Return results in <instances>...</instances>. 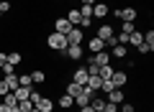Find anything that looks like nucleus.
Listing matches in <instances>:
<instances>
[{"label":"nucleus","instance_id":"nucleus-20","mask_svg":"<svg viewBox=\"0 0 154 112\" xmlns=\"http://www.w3.org/2000/svg\"><path fill=\"white\" fill-rule=\"evenodd\" d=\"M67 21H69L72 26H80V10H77V8H69V10H67Z\"/></svg>","mask_w":154,"mask_h":112},{"label":"nucleus","instance_id":"nucleus-6","mask_svg":"<svg viewBox=\"0 0 154 112\" xmlns=\"http://www.w3.org/2000/svg\"><path fill=\"white\" fill-rule=\"evenodd\" d=\"M33 107H36L38 112H54L57 105H54V99H51V97H44V94H41L36 102H33Z\"/></svg>","mask_w":154,"mask_h":112},{"label":"nucleus","instance_id":"nucleus-35","mask_svg":"<svg viewBox=\"0 0 154 112\" xmlns=\"http://www.w3.org/2000/svg\"><path fill=\"white\" fill-rule=\"evenodd\" d=\"M139 48V53H141V56H146V53H152V51H149V46H146V43H141V46H136Z\"/></svg>","mask_w":154,"mask_h":112},{"label":"nucleus","instance_id":"nucleus-39","mask_svg":"<svg viewBox=\"0 0 154 112\" xmlns=\"http://www.w3.org/2000/svg\"><path fill=\"white\" fill-rule=\"evenodd\" d=\"M31 112H38V110H36V107H33V110H31Z\"/></svg>","mask_w":154,"mask_h":112},{"label":"nucleus","instance_id":"nucleus-38","mask_svg":"<svg viewBox=\"0 0 154 112\" xmlns=\"http://www.w3.org/2000/svg\"><path fill=\"white\" fill-rule=\"evenodd\" d=\"M0 112H8V107H5V105H3V102H0Z\"/></svg>","mask_w":154,"mask_h":112},{"label":"nucleus","instance_id":"nucleus-41","mask_svg":"<svg viewBox=\"0 0 154 112\" xmlns=\"http://www.w3.org/2000/svg\"><path fill=\"white\" fill-rule=\"evenodd\" d=\"M100 112H105V110H100Z\"/></svg>","mask_w":154,"mask_h":112},{"label":"nucleus","instance_id":"nucleus-23","mask_svg":"<svg viewBox=\"0 0 154 112\" xmlns=\"http://www.w3.org/2000/svg\"><path fill=\"white\" fill-rule=\"evenodd\" d=\"M5 84H8V89H11V92H16L18 87H21V84H18V74H8L5 76Z\"/></svg>","mask_w":154,"mask_h":112},{"label":"nucleus","instance_id":"nucleus-36","mask_svg":"<svg viewBox=\"0 0 154 112\" xmlns=\"http://www.w3.org/2000/svg\"><path fill=\"white\" fill-rule=\"evenodd\" d=\"M5 61H8V53H5V51H0V69L5 66Z\"/></svg>","mask_w":154,"mask_h":112},{"label":"nucleus","instance_id":"nucleus-13","mask_svg":"<svg viewBox=\"0 0 154 112\" xmlns=\"http://www.w3.org/2000/svg\"><path fill=\"white\" fill-rule=\"evenodd\" d=\"M105 99L113 102V105H121V102L126 99V94H123V89H118V87H116L113 92H108V94H105Z\"/></svg>","mask_w":154,"mask_h":112},{"label":"nucleus","instance_id":"nucleus-19","mask_svg":"<svg viewBox=\"0 0 154 112\" xmlns=\"http://www.w3.org/2000/svg\"><path fill=\"white\" fill-rule=\"evenodd\" d=\"M82 87L85 84H75V82H67V94H69V97H77V94H80V92H82Z\"/></svg>","mask_w":154,"mask_h":112},{"label":"nucleus","instance_id":"nucleus-3","mask_svg":"<svg viewBox=\"0 0 154 112\" xmlns=\"http://www.w3.org/2000/svg\"><path fill=\"white\" fill-rule=\"evenodd\" d=\"M82 43H85V31L80 26H75L67 33V46H82Z\"/></svg>","mask_w":154,"mask_h":112},{"label":"nucleus","instance_id":"nucleus-14","mask_svg":"<svg viewBox=\"0 0 154 112\" xmlns=\"http://www.w3.org/2000/svg\"><path fill=\"white\" fill-rule=\"evenodd\" d=\"M93 59H95V64H98V66H105V64H110V53H108V48H105V51H98V53H93Z\"/></svg>","mask_w":154,"mask_h":112},{"label":"nucleus","instance_id":"nucleus-10","mask_svg":"<svg viewBox=\"0 0 154 112\" xmlns=\"http://www.w3.org/2000/svg\"><path fill=\"white\" fill-rule=\"evenodd\" d=\"M110 56H113V59H118V61H123L128 56V46H123V43H116V46H110Z\"/></svg>","mask_w":154,"mask_h":112},{"label":"nucleus","instance_id":"nucleus-31","mask_svg":"<svg viewBox=\"0 0 154 112\" xmlns=\"http://www.w3.org/2000/svg\"><path fill=\"white\" fill-rule=\"evenodd\" d=\"M118 112H136V107H134L131 102H121V105H118Z\"/></svg>","mask_w":154,"mask_h":112},{"label":"nucleus","instance_id":"nucleus-12","mask_svg":"<svg viewBox=\"0 0 154 112\" xmlns=\"http://www.w3.org/2000/svg\"><path fill=\"white\" fill-rule=\"evenodd\" d=\"M110 36H116V31H113V26H110V23H103V26L98 28V38H100V41L105 43V41H108Z\"/></svg>","mask_w":154,"mask_h":112},{"label":"nucleus","instance_id":"nucleus-30","mask_svg":"<svg viewBox=\"0 0 154 112\" xmlns=\"http://www.w3.org/2000/svg\"><path fill=\"white\" fill-rule=\"evenodd\" d=\"M18 84H21V87H33L31 74H18Z\"/></svg>","mask_w":154,"mask_h":112},{"label":"nucleus","instance_id":"nucleus-33","mask_svg":"<svg viewBox=\"0 0 154 112\" xmlns=\"http://www.w3.org/2000/svg\"><path fill=\"white\" fill-rule=\"evenodd\" d=\"M105 112H118V105H113V102H108L105 99V107H103Z\"/></svg>","mask_w":154,"mask_h":112},{"label":"nucleus","instance_id":"nucleus-22","mask_svg":"<svg viewBox=\"0 0 154 112\" xmlns=\"http://www.w3.org/2000/svg\"><path fill=\"white\" fill-rule=\"evenodd\" d=\"M113 66H110V64H105V66H100V69H98V76H100V79H110V76H113Z\"/></svg>","mask_w":154,"mask_h":112},{"label":"nucleus","instance_id":"nucleus-42","mask_svg":"<svg viewBox=\"0 0 154 112\" xmlns=\"http://www.w3.org/2000/svg\"><path fill=\"white\" fill-rule=\"evenodd\" d=\"M0 3H3V0H0Z\"/></svg>","mask_w":154,"mask_h":112},{"label":"nucleus","instance_id":"nucleus-18","mask_svg":"<svg viewBox=\"0 0 154 112\" xmlns=\"http://www.w3.org/2000/svg\"><path fill=\"white\" fill-rule=\"evenodd\" d=\"M57 105H59L62 110H69V107L75 105V97H69V94H67V92H64V94L59 97V102H57Z\"/></svg>","mask_w":154,"mask_h":112},{"label":"nucleus","instance_id":"nucleus-9","mask_svg":"<svg viewBox=\"0 0 154 112\" xmlns=\"http://www.w3.org/2000/svg\"><path fill=\"white\" fill-rule=\"evenodd\" d=\"M88 69L85 66H77L75 71H72V76H69V82H75V84H88Z\"/></svg>","mask_w":154,"mask_h":112},{"label":"nucleus","instance_id":"nucleus-25","mask_svg":"<svg viewBox=\"0 0 154 112\" xmlns=\"http://www.w3.org/2000/svg\"><path fill=\"white\" fill-rule=\"evenodd\" d=\"M144 43L149 46V51H154V31H152V28L144 31Z\"/></svg>","mask_w":154,"mask_h":112},{"label":"nucleus","instance_id":"nucleus-11","mask_svg":"<svg viewBox=\"0 0 154 112\" xmlns=\"http://www.w3.org/2000/svg\"><path fill=\"white\" fill-rule=\"evenodd\" d=\"M93 18H98V21H105L108 18V3H95L93 5Z\"/></svg>","mask_w":154,"mask_h":112},{"label":"nucleus","instance_id":"nucleus-21","mask_svg":"<svg viewBox=\"0 0 154 112\" xmlns=\"http://www.w3.org/2000/svg\"><path fill=\"white\" fill-rule=\"evenodd\" d=\"M13 94H16V99H18V102H21V99H28V97H31V87H18Z\"/></svg>","mask_w":154,"mask_h":112},{"label":"nucleus","instance_id":"nucleus-26","mask_svg":"<svg viewBox=\"0 0 154 112\" xmlns=\"http://www.w3.org/2000/svg\"><path fill=\"white\" fill-rule=\"evenodd\" d=\"M3 105H5V107H16V105H18L16 94H13V92H8V94H3Z\"/></svg>","mask_w":154,"mask_h":112},{"label":"nucleus","instance_id":"nucleus-7","mask_svg":"<svg viewBox=\"0 0 154 112\" xmlns=\"http://www.w3.org/2000/svg\"><path fill=\"white\" fill-rule=\"evenodd\" d=\"M110 82H113L118 89H123V87L128 84V71H123V69H116L113 71V76H110Z\"/></svg>","mask_w":154,"mask_h":112},{"label":"nucleus","instance_id":"nucleus-8","mask_svg":"<svg viewBox=\"0 0 154 112\" xmlns=\"http://www.w3.org/2000/svg\"><path fill=\"white\" fill-rule=\"evenodd\" d=\"M72 28H75V26H72V23L67 21L64 16H59V18H54V31H57V33H64V36H67V33H69Z\"/></svg>","mask_w":154,"mask_h":112},{"label":"nucleus","instance_id":"nucleus-17","mask_svg":"<svg viewBox=\"0 0 154 112\" xmlns=\"http://www.w3.org/2000/svg\"><path fill=\"white\" fill-rule=\"evenodd\" d=\"M90 107H93L95 112H100V110L105 107V97H103V94H95L93 99H90Z\"/></svg>","mask_w":154,"mask_h":112},{"label":"nucleus","instance_id":"nucleus-1","mask_svg":"<svg viewBox=\"0 0 154 112\" xmlns=\"http://www.w3.org/2000/svg\"><path fill=\"white\" fill-rule=\"evenodd\" d=\"M46 48H49V51H64L67 48V36L64 33H57V31H51L49 36H46Z\"/></svg>","mask_w":154,"mask_h":112},{"label":"nucleus","instance_id":"nucleus-5","mask_svg":"<svg viewBox=\"0 0 154 112\" xmlns=\"http://www.w3.org/2000/svg\"><path fill=\"white\" fill-rule=\"evenodd\" d=\"M82 46H85V51H88V53H98V51H105V43L100 41L98 36H90V38H85V43H82Z\"/></svg>","mask_w":154,"mask_h":112},{"label":"nucleus","instance_id":"nucleus-27","mask_svg":"<svg viewBox=\"0 0 154 112\" xmlns=\"http://www.w3.org/2000/svg\"><path fill=\"white\" fill-rule=\"evenodd\" d=\"M21 61H23V56H21V53H18V51H11V53H8V64L18 66V64H21Z\"/></svg>","mask_w":154,"mask_h":112},{"label":"nucleus","instance_id":"nucleus-32","mask_svg":"<svg viewBox=\"0 0 154 112\" xmlns=\"http://www.w3.org/2000/svg\"><path fill=\"white\" fill-rule=\"evenodd\" d=\"M3 74H16V66H13V64H8V61H5V66H3Z\"/></svg>","mask_w":154,"mask_h":112},{"label":"nucleus","instance_id":"nucleus-37","mask_svg":"<svg viewBox=\"0 0 154 112\" xmlns=\"http://www.w3.org/2000/svg\"><path fill=\"white\" fill-rule=\"evenodd\" d=\"M98 0H82V5H95Z\"/></svg>","mask_w":154,"mask_h":112},{"label":"nucleus","instance_id":"nucleus-29","mask_svg":"<svg viewBox=\"0 0 154 112\" xmlns=\"http://www.w3.org/2000/svg\"><path fill=\"white\" fill-rule=\"evenodd\" d=\"M134 31H136V23H128V21H121V33H126V36H128V33H134Z\"/></svg>","mask_w":154,"mask_h":112},{"label":"nucleus","instance_id":"nucleus-4","mask_svg":"<svg viewBox=\"0 0 154 112\" xmlns=\"http://www.w3.org/2000/svg\"><path fill=\"white\" fill-rule=\"evenodd\" d=\"M85 46H67L64 48V59H69V61H82L85 59Z\"/></svg>","mask_w":154,"mask_h":112},{"label":"nucleus","instance_id":"nucleus-2","mask_svg":"<svg viewBox=\"0 0 154 112\" xmlns=\"http://www.w3.org/2000/svg\"><path fill=\"white\" fill-rule=\"evenodd\" d=\"M110 16H113V18H118V21L136 23V18H139V10H136L134 5H126V8H113V10H110Z\"/></svg>","mask_w":154,"mask_h":112},{"label":"nucleus","instance_id":"nucleus-15","mask_svg":"<svg viewBox=\"0 0 154 112\" xmlns=\"http://www.w3.org/2000/svg\"><path fill=\"white\" fill-rule=\"evenodd\" d=\"M144 43V31H134V33H128V46H141Z\"/></svg>","mask_w":154,"mask_h":112},{"label":"nucleus","instance_id":"nucleus-40","mask_svg":"<svg viewBox=\"0 0 154 112\" xmlns=\"http://www.w3.org/2000/svg\"><path fill=\"white\" fill-rule=\"evenodd\" d=\"M0 18H3V13H0Z\"/></svg>","mask_w":154,"mask_h":112},{"label":"nucleus","instance_id":"nucleus-28","mask_svg":"<svg viewBox=\"0 0 154 112\" xmlns=\"http://www.w3.org/2000/svg\"><path fill=\"white\" fill-rule=\"evenodd\" d=\"M33 110V102L31 99H21L18 102V112H31Z\"/></svg>","mask_w":154,"mask_h":112},{"label":"nucleus","instance_id":"nucleus-24","mask_svg":"<svg viewBox=\"0 0 154 112\" xmlns=\"http://www.w3.org/2000/svg\"><path fill=\"white\" fill-rule=\"evenodd\" d=\"M100 82H103L100 76H88V84H85V87H90L93 92H100Z\"/></svg>","mask_w":154,"mask_h":112},{"label":"nucleus","instance_id":"nucleus-16","mask_svg":"<svg viewBox=\"0 0 154 112\" xmlns=\"http://www.w3.org/2000/svg\"><path fill=\"white\" fill-rule=\"evenodd\" d=\"M31 79H33V84H46L49 76H46L44 69H33V71H31Z\"/></svg>","mask_w":154,"mask_h":112},{"label":"nucleus","instance_id":"nucleus-34","mask_svg":"<svg viewBox=\"0 0 154 112\" xmlns=\"http://www.w3.org/2000/svg\"><path fill=\"white\" fill-rule=\"evenodd\" d=\"M11 8H13V5H11V3H8V0H3V3H0V13H3V16H5V13L11 10Z\"/></svg>","mask_w":154,"mask_h":112}]
</instances>
